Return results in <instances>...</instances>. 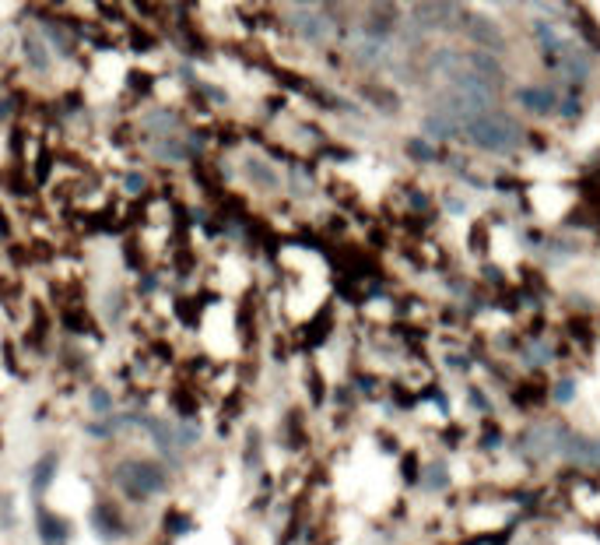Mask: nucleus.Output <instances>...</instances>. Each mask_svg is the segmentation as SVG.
Returning a JSON list of instances; mask_svg holds the SVG:
<instances>
[{"label": "nucleus", "instance_id": "f03ea898", "mask_svg": "<svg viewBox=\"0 0 600 545\" xmlns=\"http://www.w3.org/2000/svg\"><path fill=\"white\" fill-rule=\"evenodd\" d=\"M113 482L130 500H148V497H155V493L165 489L169 471L159 461H152V458H126V461L113 468Z\"/></svg>", "mask_w": 600, "mask_h": 545}, {"label": "nucleus", "instance_id": "4468645a", "mask_svg": "<svg viewBox=\"0 0 600 545\" xmlns=\"http://www.w3.org/2000/svg\"><path fill=\"white\" fill-rule=\"evenodd\" d=\"M422 127H425V134H429V137H436V141H449V137H457V134H460V124H457V120H449L446 113H429V117L422 120Z\"/></svg>", "mask_w": 600, "mask_h": 545}, {"label": "nucleus", "instance_id": "6e6552de", "mask_svg": "<svg viewBox=\"0 0 600 545\" xmlns=\"http://www.w3.org/2000/svg\"><path fill=\"white\" fill-rule=\"evenodd\" d=\"M517 102L534 117H548V113H559L561 95L548 84H523V88H517Z\"/></svg>", "mask_w": 600, "mask_h": 545}, {"label": "nucleus", "instance_id": "2eb2a0df", "mask_svg": "<svg viewBox=\"0 0 600 545\" xmlns=\"http://www.w3.org/2000/svg\"><path fill=\"white\" fill-rule=\"evenodd\" d=\"M57 468H60L57 454H46V458L36 461V468H32V493H46L49 489V482L57 479Z\"/></svg>", "mask_w": 600, "mask_h": 545}, {"label": "nucleus", "instance_id": "7ed1b4c3", "mask_svg": "<svg viewBox=\"0 0 600 545\" xmlns=\"http://www.w3.org/2000/svg\"><path fill=\"white\" fill-rule=\"evenodd\" d=\"M565 440H569V429H565V426H559V422H537V426H526V429H523L517 447H520V454L526 461L544 464V461L561 458Z\"/></svg>", "mask_w": 600, "mask_h": 545}, {"label": "nucleus", "instance_id": "a211bd4d", "mask_svg": "<svg viewBox=\"0 0 600 545\" xmlns=\"http://www.w3.org/2000/svg\"><path fill=\"white\" fill-rule=\"evenodd\" d=\"M559 113H561V117H569V120H572V117H579V99H576V92L561 99V102H559Z\"/></svg>", "mask_w": 600, "mask_h": 545}, {"label": "nucleus", "instance_id": "dca6fc26", "mask_svg": "<svg viewBox=\"0 0 600 545\" xmlns=\"http://www.w3.org/2000/svg\"><path fill=\"white\" fill-rule=\"evenodd\" d=\"M404 152L414 159V163H436L439 159V152H436V145H429L425 137H411L407 145H404Z\"/></svg>", "mask_w": 600, "mask_h": 545}, {"label": "nucleus", "instance_id": "aec40b11", "mask_svg": "<svg viewBox=\"0 0 600 545\" xmlns=\"http://www.w3.org/2000/svg\"><path fill=\"white\" fill-rule=\"evenodd\" d=\"M0 517H4V524H7V528L14 524V517H11V500H0Z\"/></svg>", "mask_w": 600, "mask_h": 545}, {"label": "nucleus", "instance_id": "0eeeda50", "mask_svg": "<svg viewBox=\"0 0 600 545\" xmlns=\"http://www.w3.org/2000/svg\"><path fill=\"white\" fill-rule=\"evenodd\" d=\"M460 32L474 42V49H488V53H506V32L499 29V22H491L488 14L481 11H464V22H460Z\"/></svg>", "mask_w": 600, "mask_h": 545}, {"label": "nucleus", "instance_id": "f3484780", "mask_svg": "<svg viewBox=\"0 0 600 545\" xmlns=\"http://www.w3.org/2000/svg\"><path fill=\"white\" fill-rule=\"evenodd\" d=\"M576 18H579V29H583L587 42H590L594 49H600V32H597V25H594V18H590L587 11H576Z\"/></svg>", "mask_w": 600, "mask_h": 545}, {"label": "nucleus", "instance_id": "423d86ee", "mask_svg": "<svg viewBox=\"0 0 600 545\" xmlns=\"http://www.w3.org/2000/svg\"><path fill=\"white\" fill-rule=\"evenodd\" d=\"M288 25L295 32V40H302L306 46H326V42L337 36V25L334 18L317 7V4H299L291 14H288Z\"/></svg>", "mask_w": 600, "mask_h": 545}, {"label": "nucleus", "instance_id": "ddd939ff", "mask_svg": "<svg viewBox=\"0 0 600 545\" xmlns=\"http://www.w3.org/2000/svg\"><path fill=\"white\" fill-rule=\"evenodd\" d=\"M464 64H467V71H474L478 78H484V82L495 84V88L506 84V71H502L499 57L488 53V49H467V53H464Z\"/></svg>", "mask_w": 600, "mask_h": 545}, {"label": "nucleus", "instance_id": "412c9836", "mask_svg": "<svg viewBox=\"0 0 600 545\" xmlns=\"http://www.w3.org/2000/svg\"><path fill=\"white\" fill-rule=\"evenodd\" d=\"M414 4H418V0H414Z\"/></svg>", "mask_w": 600, "mask_h": 545}, {"label": "nucleus", "instance_id": "20e7f679", "mask_svg": "<svg viewBox=\"0 0 600 545\" xmlns=\"http://www.w3.org/2000/svg\"><path fill=\"white\" fill-rule=\"evenodd\" d=\"M18 57H22V67L32 78H53V71H57V53L46 42L39 25H22L18 29Z\"/></svg>", "mask_w": 600, "mask_h": 545}, {"label": "nucleus", "instance_id": "6ab92c4d", "mask_svg": "<svg viewBox=\"0 0 600 545\" xmlns=\"http://www.w3.org/2000/svg\"><path fill=\"white\" fill-rule=\"evenodd\" d=\"M572 391H576V383H572V380H561L559 387H555V401H559V405H569V401H572Z\"/></svg>", "mask_w": 600, "mask_h": 545}, {"label": "nucleus", "instance_id": "f257e3e1", "mask_svg": "<svg viewBox=\"0 0 600 545\" xmlns=\"http://www.w3.org/2000/svg\"><path fill=\"white\" fill-rule=\"evenodd\" d=\"M460 130H464V137H467L474 148L491 152V155H506V152H513L523 137L520 120L509 117V113H502V110H488V113H481V117H474V120H467Z\"/></svg>", "mask_w": 600, "mask_h": 545}, {"label": "nucleus", "instance_id": "9d476101", "mask_svg": "<svg viewBox=\"0 0 600 545\" xmlns=\"http://www.w3.org/2000/svg\"><path fill=\"white\" fill-rule=\"evenodd\" d=\"M534 40H537V49H541L544 67H552V71H559L561 75V57H565L569 40H561L559 29L548 25V22H537V25H534Z\"/></svg>", "mask_w": 600, "mask_h": 545}, {"label": "nucleus", "instance_id": "9b49d317", "mask_svg": "<svg viewBox=\"0 0 600 545\" xmlns=\"http://www.w3.org/2000/svg\"><path fill=\"white\" fill-rule=\"evenodd\" d=\"M561 458H569V461L579 464V468H600V436H587V433H572L569 429Z\"/></svg>", "mask_w": 600, "mask_h": 545}, {"label": "nucleus", "instance_id": "39448f33", "mask_svg": "<svg viewBox=\"0 0 600 545\" xmlns=\"http://www.w3.org/2000/svg\"><path fill=\"white\" fill-rule=\"evenodd\" d=\"M411 22L422 32H460L464 4L460 0H418L411 7Z\"/></svg>", "mask_w": 600, "mask_h": 545}, {"label": "nucleus", "instance_id": "1a4fd4ad", "mask_svg": "<svg viewBox=\"0 0 600 545\" xmlns=\"http://www.w3.org/2000/svg\"><path fill=\"white\" fill-rule=\"evenodd\" d=\"M242 176H246L257 190H267V194L281 190V169L274 166L267 155H246V159H242Z\"/></svg>", "mask_w": 600, "mask_h": 545}, {"label": "nucleus", "instance_id": "f8f14e48", "mask_svg": "<svg viewBox=\"0 0 600 545\" xmlns=\"http://www.w3.org/2000/svg\"><path fill=\"white\" fill-rule=\"evenodd\" d=\"M394 29H397V11H394V4H390V0H379V4H372V11L365 14V25H361V32H365V36H372V40H387V42H390Z\"/></svg>", "mask_w": 600, "mask_h": 545}]
</instances>
